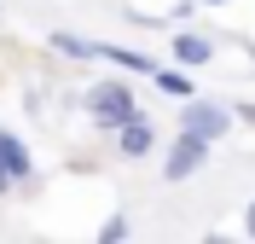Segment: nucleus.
I'll use <instances>...</instances> for the list:
<instances>
[{
	"label": "nucleus",
	"mask_w": 255,
	"mask_h": 244,
	"mask_svg": "<svg viewBox=\"0 0 255 244\" xmlns=\"http://www.w3.org/2000/svg\"><path fill=\"white\" fill-rule=\"evenodd\" d=\"M232 122H238V116L226 111L221 99H180V128L186 134H197V140H209V146H215V140H221V134H232Z\"/></svg>",
	"instance_id": "nucleus-2"
},
{
	"label": "nucleus",
	"mask_w": 255,
	"mask_h": 244,
	"mask_svg": "<svg viewBox=\"0 0 255 244\" xmlns=\"http://www.w3.org/2000/svg\"><path fill=\"white\" fill-rule=\"evenodd\" d=\"M250 52H255V47H250Z\"/></svg>",
	"instance_id": "nucleus-14"
},
{
	"label": "nucleus",
	"mask_w": 255,
	"mask_h": 244,
	"mask_svg": "<svg viewBox=\"0 0 255 244\" xmlns=\"http://www.w3.org/2000/svg\"><path fill=\"white\" fill-rule=\"evenodd\" d=\"M81 105H87V116H93V128H105V134H116V128L128 122V116L139 111V99L128 93L122 81H93Z\"/></svg>",
	"instance_id": "nucleus-1"
},
{
	"label": "nucleus",
	"mask_w": 255,
	"mask_h": 244,
	"mask_svg": "<svg viewBox=\"0 0 255 244\" xmlns=\"http://www.w3.org/2000/svg\"><path fill=\"white\" fill-rule=\"evenodd\" d=\"M244 233H250V239H255V204H250V210H244Z\"/></svg>",
	"instance_id": "nucleus-11"
},
{
	"label": "nucleus",
	"mask_w": 255,
	"mask_h": 244,
	"mask_svg": "<svg viewBox=\"0 0 255 244\" xmlns=\"http://www.w3.org/2000/svg\"><path fill=\"white\" fill-rule=\"evenodd\" d=\"M47 47H52V52H64V58H81V64H93V41H87V35L52 29V35H47Z\"/></svg>",
	"instance_id": "nucleus-7"
},
{
	"label": "nucleus",
	"mask_w": 255,
	"mask_h": 244,
	"mask_svg": "<svg viewBox=\"0 0 255 244\" xmlns=\"http://www.w3.org/2000/svg\"><path fill=\"white\" fill-rule=\"evenodd\" d=\"M151 146H157V122H151L145 111H133L122 128H116V151L139 163V157H151Z\"/></svg>",
	"instance_id": "nucleus-4"
},
{
	"label": "nucleus",
	"mask_w": 255,
	"mask_h": 244,
	"mask_svg": "<svg viewBox=\"0 0 255 244\" xmlns=\"http://www.w3.org/2000/svg\"><path fill=\"white\" fill-rule=\"evenodd\" d=\"M0 175L12 180V186H29L35 180V157H29V146L12 128H0Z\"/></svg>",
	"instance_id": "nucleus-5"
},
{
	"label": "nucleus",
	"mask_w": 255,
	"mask_h": 244,
	"mask_svg": "<svg viewBox=\"0 0 255 244\" xmlns=\"http://www.w3.org/2000/svg\"><path fill=\"white\" fill-rule=\"evenodd\" d=\"M168 52H174V64H186V70H203L209 58H215V41H209V35H197V29H180L174 41H168Z\"/></svg>",
	"instance_id": "nucleus-6"
},
{
	"label": "nucleus",
	"mask_w": 255,
	"mask_h": 244,
	"mask_svg": "<svg viewBox=\"0 0 255 244\" xmlns=\"http://www.w3.org/2000/svg\"><path fill=\"white\" fill-rule=\"evenodd\" d=\"M197 6H221V0H197Z\"/></svg>",
	"instance_id": "nucleus-13"
},
{
	"label": "nucleus",
	"mask_w": 255,
	"mask_h": 244,
	"mask_svg": "<svg viewBox=\"0 0 255 244\" xmlns=\"http://www.w3.org/2000/svg\"><path fill=\"white\" fill-rule=\"evenodd\" d=\"M151 81H157V93H168V99H191L197 87H191V76H180V70H151Z\"/></svg>",
	"instance_id": "nucleus-8"
},
{
	"label": "nucleus",
	"mask_w": 255,
	"mask_h": 244,
	"mask_svg": "<svg viewBox=\"0 0 255 244\" xmlns=\"http://www.w3.org/2000/svg\"><path fill=\"white\" fill-rule=\"evenodd\" d=\"M203 163H209V140H197V134L180 128L174 146H168V157H162V180H191Z\"/></svg>",
	"instance_id": "nucleus-3"
},
{
	"label": "nucleus",
	"mask_w": 255,
	"mask_h": 244,
	"mask_svg": "<svg viewBox=\"0 0 255 244\" xmlns=\"http://www.w3.org/2000/svg\"><path fill=\"white\" fill-rule=\"evenodd\" d=\"M6 192H17V186H12V180H6V175H0V198H6Z\"/></svg>",
	"instance_id": "nucleus-12"
},
{
	"label": "nucleus",
	"mask_w": 255,
	"mask_h": 244,
	"mask_svg": "<svg viewBox=\"0 0 255 244\" xmlns=\"http://www.w3.org/2000/svg\"><path fill=\"white\" fill-rule=\"evenodd\" d=\"M128 233H133V221H128V215H111V221L99 227V239H105V244H122Z\"/></svg>",
	"instance_id": "nucleus-9"
},
{
	"label": "nucleus",
	"mask_w": 255,
	"mask_h": 244,
	"mask_svg": "<svg viewBox=\"0 0 255 244\" xmlns=\"http://www.w3.org/2000/svg\"><path fill=\"white\" fill-rule=\"evenodd\" d=\"M232 116H238V122H250V128H255V99H250V105H238V111H232Z\"/></svg>",
	"instance_id": "nucleus-10"
}]
</instances>
